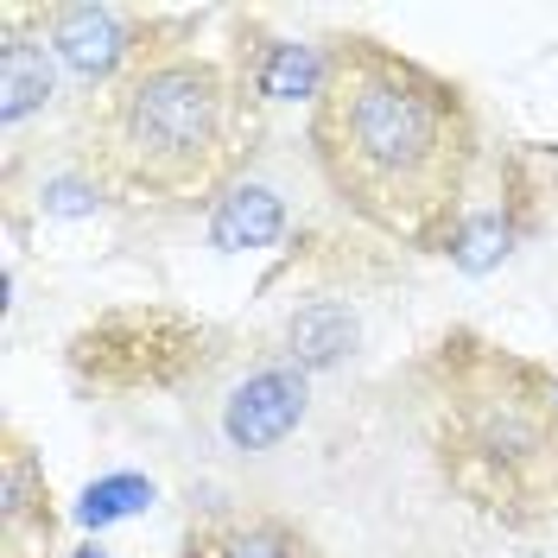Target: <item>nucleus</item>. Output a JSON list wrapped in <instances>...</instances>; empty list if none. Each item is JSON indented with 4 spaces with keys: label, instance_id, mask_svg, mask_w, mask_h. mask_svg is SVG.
I'll list each match as a JSON object with an SVG mask.
<instances>
[{
    "label": "nucleus",
    "instance_id": "obj_3",
    "mask_svg": "<svg viewBox=\"0 0 558 558\" xmlns=\"http://www.w3.org/2000/svg\"><path fill=\"white\" fill-rule=\"evenodd\" d=\"M33 20L45 33V51L89 89H114L128 70L153 58L146 20L128 7H108V0H70V7H45Z\"/></svg>",
    "mask_w": 558,
    "mask_h": 558
},
{
    "label": "nucleus",
    "instance_id": "obj_12",
    "mask_svg": "<svg viewBox=\"0 0 558 558\" xmlns=\"http://www.w3.org/2000/svg\"><path fill=\"white\" fill-rule=\"evenodd\" d=\"M70 558H102V553H96V546H83V553H70Z\"/></svg>",
    "mask_w": 558,
    "mask_h": 558
},
{
    "label": "nucleus",
    "instance_id": "obj_11",
    "mask_svg": "<svg viewBox=\"0 0 558 558\" xmlns=\"http://www.w3.org/2000/svg\"><path fill=\"white\" fill-rule=\"evenodd\" d=\"M153 501H159L153 476H134V470H121V476H102V483L83 488V501H76V521L89 526V533H102V526L128 521V514H146Z\"/></svg>",
    "mask_w": 558,
    "mask_h": 558
},
{
    "label": "nucleus",
    "instance_id": "obj_6",
    "mask_svg": "<svg viewBox=\"0 0 558 558\" xmlns=\"http://www.w3.org/2000/svg\"><path fill=\"white\" fill-rule=\"evenodd\" d=\"M51 533H58V514H51L45 470L33 463V451L20 438H7V463H0V546H7V558H45L51 553Z\"/></svg>",
    "mask_w": 558,
    "mask_h": 558
},
{
    "label": "nucleus",
    "instance_id": "obj_5",
    "mask_svg": "<svg viewBox=\"0 0 558 558\" xmlns=\"http://www.w3.org/2000/svg\"><path fill=\"white\" fill-rule=\"evenodd\" d=\"M184 558H324L305 526L267 508H204L184 526Z\"/></svg>",
    "mask_w": 558,
    "mask_h": 558
},
{
    "label": "nucleus",
    "instance_id": "obj_2",
    "mask_svg": "<svg viewBox=\"0 0 558 558\" xmlns=\"http://www.w3.org/2000/svg\"><path fill=\"white\" fill-rule=\"evenodd\" d=\"M89 178L134 204H191L222 191L242 159V83L197 51H153L89 114Z\"/></svg>",
    "mask_w": 558,
    "mask_h": 558
},
{
    "label": "nucleus",
    "instance_id": "obj_1",
    "mask_svg": "<svg viewBox=\"0 0 558 558\" xmlns=\"http://www.w3.org/2000/svg\"><path fill=\"white\" fill-rule=\"evenodd\" d=\"M312 159L349 216L432 254L470 216L476 108L451 76L381 38H337L312 102Z\"/></svg>",
    "mask_w": 558,
    "mask_h": 558
},
{
    "label": "nucleus",
    "instance_id": "obj_10",
    "mask_svg": "<svg viewBox=\"0 0 558 558\" xmlns=\"http://www.w3.org/2000/svg\"><path fill=\"white\" fill-rule=\"evenodd\" d=\"M324 70H330V51H312V45L274 38V45H267V58H260V70H254V89H260L267 102H299V96H312V102H317Z\"/></svg>",
    "mask_w": 558,
    "mask_h": 558
},
{
    "label": "nucleus",
    "instance_id": "obj_8",
    "mask_svg": "<svg viewBox=\"0 0 558 558\" xmlns=\"http://www.w3.org/2000/svg\"><path fill=\"white\" fill-rule=\"evenodd\" d=\"M286 235V204H279L267 184H229L216 197V216H209V242L242 254V247H274Z\"/></svg>",
    "mask_w": 558,
    "mask_h": 558
},
{
    "label": "nucleus",
    "instance_id": "obj_9",
    "mask_svg": "<svg viewBox=\"0 0 558 558\" xmlns=\"http://www.w3.org/2000/svg\"><path fill=\"white\" fill-rule=\"evenodd\" d=\"M286 349H292V368H305V375L343 362L349 349H355V317H349V305H337V299L305 305V312L286 324Z\"/></svg>",
    "mask_w": 558,
    "mask_h": 558
},
{
    "label": "nucleus",
    "instance_id": "obj_7",
    "mask_svg": "<svg viewBox=\"0 0 558 558\" xmlns=\"http://www.w3.org/2000/svg\"><path fill=\"white\" fill-rule=\"evenodd\" d=\"M51 89H58V58L20 33V20H7V45H0V128L13 134L26 114H38L51 102Z\"/></svg>",
    "mask_w": 558,
    "mask_h": 558
},
{
    "label": "nucleus",
    "instance_id": "obj_4",
    "mask_svg": "<svg viewBox=\"0 0 558 558\" xmlns=\"http://www.w3.org/2000/svg\"><path fill=\"white\" fill-rule=\"evenodd\" d=\"M305 407H312L305 368H292V362L254 368V375L229 393V407H222V438H229L235 451H274V445H286V438L299 432Z\"/></svg>",
    "mask_w": 558,
    "mask_h": 558
}]
</instances>
